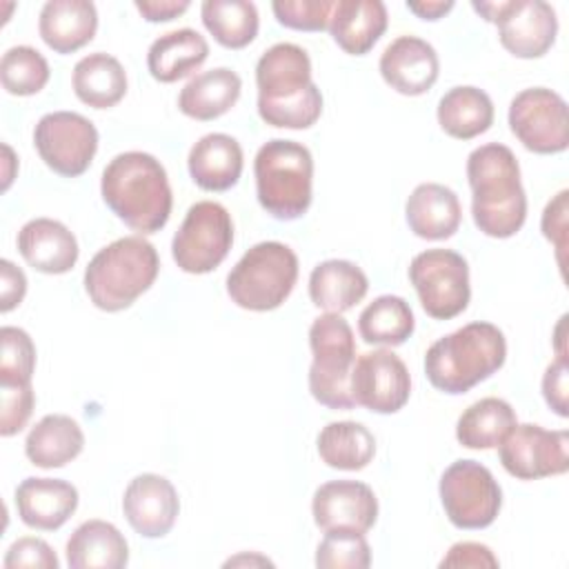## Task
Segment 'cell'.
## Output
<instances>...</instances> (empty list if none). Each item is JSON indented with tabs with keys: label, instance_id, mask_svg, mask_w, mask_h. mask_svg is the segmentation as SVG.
I'll list each match as a JSON object with an SVG mask.
<instances>
[{
	"label": "cell",
	"instance_id": "cell-1",
	"mask_svg": "<svg viewBox=\"0 0 569 569\" xmlns=\"http://www.w3.org/2000/svg\"><path fill=\"white\" fill-rule=\"evenodd\" d=\"M471 187V216L489 238H511L527 220V196L520 182V164L505 144L489 142L467 158Z\"/></svg>",
	"mask_w": 569,
	"mask_h": 569
},
{
	"label": "cell",
	"instance_id": "cell-2",
	"mask_svg": "<svg viewBox=\"0 0 569 569\" xmlns=\"http://www.w3.org/2000/svg\"><path fill=\"white\" fill-rule=\"evenodd\" d=\"M104 204L133 231H160L173 207L169 178L160 160L144 151L118 153L102 171Z\"/></svg>",
	"mask_w": 569,
	"mask_h": 569
},
{
	"label": "cell",
	"instance_id": "cell-3",
	"mask_svg": "<svg viewBox=\"0 0 569 569\" xmlns=\"http://www.w3.org/2000/svg\"><path fill=\"white\" fill-rule=\"evenodd\" d=\"M505 358V333L491 322H469L427 349L425 373L438 391L458 396L493 376Z\"/></svg>",
	"mask_w": 569,
	"mask_h": 569
},
{
	"label": "cell",
	"instance_id": "cell-4",
	"mask_svg": "<svg viewBox=\"0 0 569 569\" xmlns=\"http://www.w3.org/2000/svg\"><path fill=\"white\" fill-rule=\"evenodd\" d=\"M160 258L142 236H124L102 247L84 269V291L109 313L131 307L158 278Z\"/></svg>",
	"mask_w": 569,
	"mask_h": 569
},
{
	"label": "cell",
	"instance_id": "cell-5",
	"mask_svg": "<svg viewBox=\"0 0 569 569\" xmlns=\"http://www.w3.org/2000/svg\"><path fill=\"white\" fill-rule=\"evenodd\" d=\"M256 193L260 207L276 220H296L307 213L313 187L311 151L296 142L273 138L253 160Z\"/></svg>",
	"mask_w": 569,
	"mask_h": 569
},
{
	"label": "cell",
	"instance_id": "cell-6",
	"mask_svg": "<svg viewBox=\"0 0 569 569\" xmlns=\"http://www.w3.org/2000/svg\"><path fill=\"white\" fill-rule=\"evenodd\" d=\"M298 280V256L291 247L267 240L253 244L227 276L231 302L249 311L278 309Z\"/></svg>",
	"mask_w": 569,
	"mask_h": 569
},
{
	"label": "cell",
	"instance_id": "cell-7",
	"mask_svg": "<svg viewBox=\"0 0 569 569\" xmlns=\"http://www.w3.org/2000/svg\"><path fill=\"white\" fill-rule=\"evenodd\" d=\"M313 362L309 367V391L329 409H353L351 369L356 362V338L340 313H322L309 327Z\"/></svg>",
	"mask_w": 569,
	"mask_h": 569
},
{
	"label": "cell",
	"instance_id": "cell-8",
	"mask_svg": "<svg viewBox=\"0 0 569 569\" xmlns=\"http://www.w3.org/2000/svg\"><path fill=\"white\" fill-rule=\"evenodd\" d=\"M440 502L458 529L489 527L502 507V489L493 473L476 460H456L440 476Z\"/></svg>",
	"mask_w": 569,
	"mask_h": 569
},
{
	"label": "cell",
	"instance_id": "cell-9",
	"mask_svg": "<svg viewBox=\"0 0 569 569\" xmlns=\"http://www.w3.org/2000/svg\"><path fill=\"white\" fill-rule=\"evenodd\" d=\"M233 244V222L229 211L213 200L189 207L180 229L171 240V256L184 273H209Z\"/></svg>",
	"mask_w": 569,
	"mask_h": 569
},
{
	"label": "cell",
	"instance_id": "cell-10",
	"mask_svg": "<svg viewBox=\"0 0 569 569\" xmlns=\"http://www.w3.org/2000/svg\"><path fill=\"white\" fill-rule=\"evenodd\" d=\"M471 7L498 27L500 44L516 58H540L556 42L558 18L545 0L471 2Z\"/></svg>",
	"mask_w": 569,
	"mask_h": 569
},
{
	"label": "cell",
	"instance_id": "cell-11",
	"mask_svg": "<svg viewBox=\"0 0 569 569\" xmlns=\"http://www.w3.org/2000/svg\"><path fill=\"white\" fill-rule=\"evenodd\" d=\"M409 280L422 309L436 320L456 318L469 305V267L451 249L420 251L409 264Z\"/></svg>",
	"mask_w": 569,
	"mask_h": 569
},
{
	"label": "cell",
	"instance_id": "cell-12",
	"mask_svg": "<svg viewBox=\"0 0 569 569\" xmlns=\"http://www.w3.org/2000/svg\"><path fill=\"white\" fill-rule=\"evenodd\" d=\"M509 129L533 153H562L569 147L565 98L547 87L522 89L509 104Z\"/></svg>",
	"mask_w": 569,
	"mask_h": 569
},
{
	"label": "cell",
	"instance_id": "cell-13",
	"mask_svg": "<svg viewBox=\"0 0 569 569\" xmlns=\"http://www.w3.org/2000/svg\"><path fill=\"white\" fill-rule=\"evenodd\" d=\"M33 144L51 171L76 178L89 169L98 151V129L76 111H53L38 120Z\"/></svg>",
	"mask_w": 569,
	"mask_h": 569
},
{
	"label": "cell",
	"instance_id": "cell-14",
	"mask_svg": "<svg viewBox=\"0 0 569 569\" xmlns=\"http://www.w3.org/2000/svg\"><path fill=\"white\" fill-rule=\"evenodd\" d=\"M505 471L518 480L560 476L569 469V433L540 425H518L498 445Z\"/></svg>",
	"mask_w": 569,
	"mask_h": 569
},
{
	"label": "cell",
	"instance_id": "cell-15",
	"mask_svg": "<svg viewBox=\"0 0 569 569\" xmlns=\"http://www.w3.org/2000/svg\"><path fill=\"white\" fill-rule=\"evenodd\" d=\"M349 387L358 407L373 413H396L409 400L411 376L391 349H373L353 362Z\"/></svg>",
	"mask_w": 569,
	"mask_h": 569
},
{
	"label": "cell",
	"instance_id": "cell-16",
	"mask_svg": "<svg viewBox=\"0 0 569 569\" xmlns=\"http://www.w3.org/2000/svg\"><path fill=\"white\" fill-rule=\"evenodd\" d=\"M311 513L322 531L351 529L367 533L378 520V498L365 482L331 480L316 489Z\"/></svg>",
	"mask_w": 569,
	"mask_h": 569
},
{
	"label": "cell",
	"instance_id": "cell-17",
	"mask_svg": "<svg viewBox=\"0 0 569 569\" xmlns=\"http://www.w3.org/2000/svg\"><path fill=\"white\" fill-rule=\"evenodd\" d=\"M122 511L136 533L162 538L176 525L180 511L178 491L164 476L140 473L124 489Z\"/></svg>",
	"mask_w": 569,
	"mask_h": 569
},
{
	"label": "cell",
	"instance_id": "cell-18",
	"mask_svg": "<svg viewBox=\"0 0 569 569\" xmlns=\"http://www.w3.org/2000/svg\"><path fill=\"white\" fill-rule=\"evenodd\" d=\"M382 80L402 96L427 93L440 73L436 49L418 36H398L380 56Z\"/></svg>",
	"mask_w": 569,
	"mask_h": 569
},
{
	"label": "cell",
	"instance_id": "cell-19",
	"mask_svg": "<svg viewBox=\"0 0 569 569\" xmlns=\"http://www.w3.org/2000/svg\"><path fill=\"white\" fill-rule=\"evenodd\" d=\"M16 509L27 527L56 531L78 509V489L58 478H24L16 489Z\"/></svg>",
	"mask_w": 569,
	"mask_h": 569
},
{
	"label": "cell",
	"instance_id": "cell-20",
	"mask_svg": "<svg viewBox=\"0 0 569 569\" xmlns=\"http://www.w3.org/2000/svg\"><path fill=\"white\" fill-rule=\"evenodd\" d=\"M18 251L40 273H67L78 262L76 236L53 218H33L18 231Z\"/></svg>",
	"mask_w": 569,
	"mask_h": 569
},
{
	"label": "cell",
	"instance_id": "cell-21",
	"mask_svg": "<svg viewBox=\"0 0 569 569\" xmlns=\"http://www.w3.org/2000/svg\"><path fill=\"white\" fill-rule=\"evenodd\" d=\"M258 100L276 102L300 96L311 82V60L307 51L293 42L269 47L256 64Z\"/></svg>",
	"mask_w": 569,
	"mask_h": 569
},
{
	"label": "cell",
	"instance_id": "cell-22",
	"mask_svg": "<svg viewBox=\"0 0 569 569\" xmlns=\"http://www.w3.org/2000/svg\"><path fill=\"white\" fill-rule=\"evenodd\" d=\"M98 29V11L89 0H49L40 9L38 31L56 53H73L89 44Z\"/></svg>",
	"mask_w": 569,
	"mask_h": 569
},
{
	"label": "cell",
	"instance_id": "cell-23",
	"mask_svg": "<svg viewBox=\"0 0 569 569\" xmlns=\"http://www.w3.org/2000/svg\"><path fill=\"white\" fill-rule=\"evenodd\" d=\"M409 229L422 240L451 238L462 220L458 196L438 182L418 184L405 204Z\"/></svg>",
	"mask_w": 569,
	"mask_h": 569
},
{
	"label": "cell",
	"instance_id": "cell-24",
	"mask_svg": "<svg viewBox=\"0 0 569 569\" xmlns=\"http://www.w3.org/2000/svg\"><path fill=\"white\" fill-rule=\"evenodd\" d=\"M191 180L204 191H227L242 173V147L227 133H207L187 158Z\"/></svg>",
	"mask_w": 569,
	"mask_h": 569
},
{
	"label": "cell",
	"instance_id": "cell-25",
	"mask_svg": "<svg viewBox=\"0 0 569 569\" xmlns=\"http://www.w3.org/2000/svg\"><path fill=\"white\" fill-rule=\"evenodd\" d=\"M387 29V7L380 0H338L329 18L333 42L351 56L373 49Z\"/></svg>",
	"mask_w": 569,
	"mask_h": 569
},
{
	"label": "cell",
	"instance_id": "cell-26",
	"mask_svg": "<svg viewBox=\"0 0 569 569\" xmlns=\"http://www.w3.org/2000/svg\"><path fill=\"white\" fill-rule=\"evenodd\" d=\"M127 562L129 545L120 529L107 520H87L67 540L71 569H122Z\"/></svg>",
	"mask_w": 569,
	"mask_h": 569
},
{
	"label": "cell",
	"instance_id": "cell-27",
	"mask_svg": "<svg viewBox=\"0 0 569 569\" xmlns=\"http://www.w3.org/2000/svg\"><path fill=\"white\" fill-rule=\"evenodd\" d=\"M242 80L227 67L196 73L178 96V109L200 122L224 116L240 98Z\"/></svg>",
	"mask_w": 569,
	"mask_h": 569
},
{
	"label": "cell",
	"instance_id": "cell-28",
	"mask_svg": "<svg viewBox=\"0 0 569 569\" xmlns=\"http://www.w3.org/2000/svg\"><path fill=\"white\" fill-rule=\"evenodd\" d=\"M369 289L365 271L349 260H325L309 276V298L327 313H342L356 307Z\"/></svg>",
	"mask_w": 569,
	"mask_h": 569
},
{
	"label": "cell",
	"instance_id": "cell-29",
	"mask_svg": "<svg viewBox=\"0 0 569 569\" xmlns=\"http://www.w3.org/2000/svg\"><path fill=\"white\" fill-rule=\"evenodd\" d=\"M84 433L80 425L64 413H49L40 418L24 440V453L31 465L42 469L64 467L80 456Z\"/></svg>",
	"mask_w": 569,
	"mask_h": 569
},
{
	"label": "cell",
	"instance_id": "cell-30",
	"mask_svg": "<svg viewBox=\"0 0 569 569\" xmlns=\"http://www.w3.org/2000/svg\"><path fill=\"white\" fill-rule=\"evenodd\" d=\"M209 56L204 36L196 29H176L156 38L147 51V69L158 82H176L196 71Z\"/></svg>",
	"mask_w": 569,
	"mask_h": 569
},
{
	"label": "cell",
	"instance_id": "cell-31",
	"mask_svg": "<svg viewBox=\"0 0 569 569\" xmlns=\"http://www.w3.org/2000/svg\"><path fill=\"white\" fill-rule=\"evenodd\" d=\"M71 87L80 102L93 109H109L127 93V71L118 58L96 51L76 62Z\"/></svg>",
	"mask_w": 569,
	"mask_h": 569
},
{
	"label": "cell",
	"instance_id": "cell-32",
	"mask_svg": "<svg viewBox=\"0 0 569 569\" xmlns=\"http://www.w3.org/2000/svg\"><path fill=\"white\" fill-rule=\"evenodd\" d=\"M436 116L447 136L471 140L493 124V102L482 89L462 84L440 98Z\"/></svg>",
	"mask_w": 569,
	"mask_h": 569
},
{
	"label": "cell",
	"instance_id": "cell-33",
	"mask_svg": "<svg viewBox=\"0 0 569 569\" xmlns=\"http://www.w3.org/2000/svg\"><path fill=\"white\" fill-rule=\"evenodd\" d=\"M516 411L502 398H482L469 405L456 425V438L467 449H493L516 427Z\"/></svg>",
	"mask_w": 569,
	"mask_h": 569
},
{
	"label": "cell",
	"instance_id": "cell-34",
	"mask_svg": "<svg viewBox=\"0 0 569 569\" xmlns=\"http://www.w3.org/2000/svg\"><path fill=\"white\" fill-rule=\"evenodd\" d=\"M318 456L331 469L360 471L376 456L373 433L353 420H338L318 433Z\"/></svg>",
	"mask_w": 569,
	"mask_h": 569
},
{
	"label": "cell",
	"instance_id": "cell-35",
	"mask_svg": "<svg viewBox=\"0 0 569 569\" xmlns=\"http://www.w3.org/2000/svg\"><path fill=\"white\" fill-rule=\"evenodd\" d=\"M416 320L409 302L400 296H378L358 318L360 338L367 345L398 347L413 333Z\"/></svg>",
	"mask_w": 569,
	"mask_h": 569
},
{
	"label": "cell",
	"instance_id": "cell-36",
	"mask_svg": "<svg viewBox=\"0 0 569 569\" xmlns=\"http://www.w3.org/2000/svg\"><path fill=\"white\" fill-rule=\"evenodd\" d=\"M202 24L227 49H242L258 36V9L247 0H204Z\"/></svg>",
	"mask_w": 569,
	"mask_h": 569
},
{
	"label": "cell",
	"instance_id": "cell-37",
	"mask_svg": "<svg viewBox=\"0 0 569 569\" xmlns=\"http://www.w3.org/2000/svg\"><path fill=\"white\" fill-rule=\"evenodd\" d=\"M49 76V62L29 44L7 49L0 60V80L11 96H33L42 91Z\"/></svg>",
	"mask_w": 569,
	"mask_h": 569
},
{
	"label": "cell",
	"instance_id": "cell-38",
	"mask_svg": "<svg viewBox=\"0 0 569 569\" xmlns=\"http://www.w3.org/2000/svg\"><path fill=\"white\" fill-rule=\"evenodd\" d=\"M371 565V549L360 531L333 529L325 531L316 549V567L320 569H367Z\"/></svg>",
	"mask_w": 569,
	"mask_h": 569
},
{
	"label": "cell",
	"instance_id": "cell-39",
	"mask_svg": "<svg viewBox=\"0 0 569 569\" xmlns=\"http://www.w3.org/2000/svg\"><path fill=\"white\" fill-rule=\"evenodd\" d=\"M258 113L260 118L280 129H309L318 122L322 113V93L316 84H311L300 96L276 100V102H262L258 100Z\"/></svg>",
	"mask_w": 569,
	"mask_h": 569
},
{
	"label": "cell",
	"instance_id": "cell-40",
	"mask_svg": "<svg viewBox=\"0 0 569 569\" xmlns=\"http://www.w3.org/2000/svg\"><path fill=\"white\" fill-rule=\"evenodd\" d=\"M0 382H31L36 369V345L20 327L0 329Z\"/></svg>",
	"mask_w": 569,
	"mask_h": 569
},
{
	"label": "cell",
	"instance_id": "cell-41",
	"mask_svg": "<svg viewBox=\"0 0 569 569\" xmlns=\"http://www.w3.org/2000/svg\"><path fill=\"white\" fill-rule=\"evenodd\" d=\"M333 0H276L271 4L276 20L296 31H322L329 27Z\"/></svg>",
	"mask_w": 569,
	"mask_h": 569
},
{
	"label": "cell",
	"instance_id": "cell-42",
	"mask_svg": "<svg viewBox=\"0 0 569 569\" xmlns=\"http://www.w3.org/2000/svg\"><path fill=\"white\" fill-rule=\"evenodd\" d=\"M2 389V413H0V433L4 438L22 431L33 413L36 396L31 382H0Z\"/></svg>",
	"mask_w": 569,
	"mask_h": 569
},
{
	"label": "cell",
	"instance_id": "cell-43",
	"mask_svg": "<svg viewBox=\"0 0 569 569\" xmlns=\"http://www.w3.org/2000/svg\"><path fill=\"white\" fill-rule=\"evenodd\" d=\"M4 569H58L60 560L56 556V551L49 547V542H44L42 538H18L9 549L7 556L2 560Z\"/></svg>",
	"mask_w": 569,
	"mask_h": 569
},
{
	"label": "cell",
	"instance_id": "cell-44",
	"mask_svg": "<svg viewBox=\"0 0 569 569\" xmlns=\"http://www.w3.org/2000/svg\"><path fill=\"white\" fill-rule=\"evenodd\" d=\"M567 196L569 191L562 189L553 196V200L547 202L542 211V233L549 242L556 244L558 251V264H565V249H567Z\"/></svg>",
	"mask_w": 569,
	"mask_h": 569
},
{
	"label": "cell",
	"instance_id": "cell-45",
	"mask_svg": "<svg viewBox=\"0 0 569 569\" xmlns=\"http://www.w3.org/2000/svg\"><path fill=\"white\" fill-rule=\"evenodd\" d=\"M569 365L567 358H556L542 376V396L553 413L560 418L569 416Z\"/></svg>",
	"mask_w": 569,
	"mask_h": 569
},
{
	"label": "cell",
	"instance_id": "cell-46",
	"mask_svg": "<svg viewBox=\"0 0 569 569\" xmlns=\"http://www.w3.org/2000/svg\"><path fill=\"white\" fill-rule=\"evenodd\" d=\"M440 567H462V569H496L498 558L487 545L480 542H456L440 560Z\"/></svg>",
	"mask_w": 569,
	"mask_h": 569
},
{
	"label": "cell",
	"instance_id": "cell-47",
	"mask_svg": "<svg viewBox=\"0 0 569 569\" xmlns=\"http://www.w3.org/2000/svg\"><path fill=\"white\" fill-rule=\"evenodd\" d=\"M27 293V278L11 260H0V311L16 309Z\"/></svg>",
	"mask_w": 569,
	"mask_h": 569
},
{
	"label": "cell",
	"instance_id": "cell-48",
	"mask_svg": "<svg viewBox=\"0 0 569 569\" xmlns=\"http://www.w3.org/2000/svg\"><path fill=\"white\" fill-rule=\"evenodd\" d=\"M136 9L147 22H169L189 9V0H136Z\"/></svg>",
	"mask_w": 569,
	"mask_h": 569
},
{
	"label": "cell",
	"instance_id": "cell-49",
	"mask_svg": "<svg viewBox=\"0 0 569 569\" xmlns=\"http://www.w3.org/2000/svg\"><path fill=\"white\" fill-rule=\"evenodd\" d=\"M407 9L422 20H440L453 9L451 0H407Z\"/></svg>",
	"mask_w": 569,
	"mask_h": 569
},
{
	"label": "cell",
	"instance_id": "cell-50",
	"mask_svg": "<svg viewBox=\"0 0 569 569\" xmlns=\"http://www.w3.org/2000/svg\"><path fill=\"white\" fill-rule=\"evenodd\" d=\"M238 565H273L269 558H264V556H247V553H240V556H236V558H229L227 562H224V567H238Z\"/></svg>",
	"mask_w": 569,
	"mask_h": 569
},
{
	"label": "cell",
	"instance_id": "cell-51",
	"mask_svg": "<svg viewBox=\"0 0 569 569\" xmlns=\"http://www.w3.org/2000/svg\"><path fill=\"white\" fill-rule=\"evenodd\" d=\"M2 153H4V182H2V189H9L11 180H13V164H16V158H13V151L9 144H2Z\"/></svg>",
	"mask_w": 569,
	"mask_h": 569
}]
</instances>
